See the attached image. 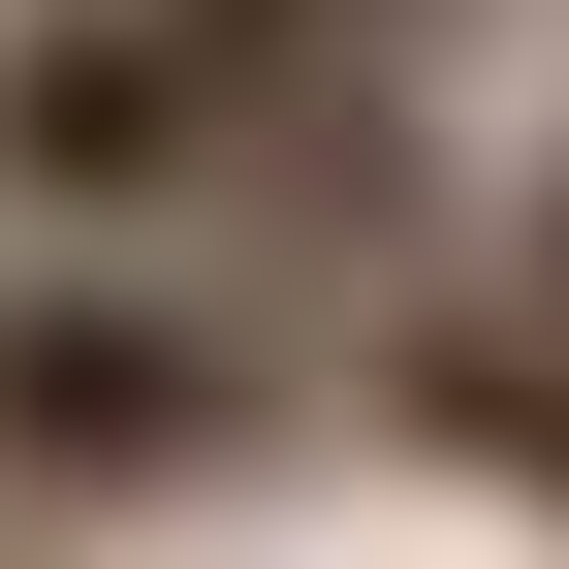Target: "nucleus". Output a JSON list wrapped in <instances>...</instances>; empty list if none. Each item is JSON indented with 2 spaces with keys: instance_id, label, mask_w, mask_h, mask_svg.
<instances>
[{
  "instance_id": "nucleus-1",
  "label": "nucleus",
  "mask_w": 569,
  "mask_h": 569,
  "mask_svg": "<svg viewBox=\"0 0 569 569\" xmlns=\"http://www.w3.org/2000/svg\"><path fill=\"white\" fill-rule=\"evenodd\" d=\"M253 96H284V63L190 32V0H0V222H63V253L190 222V190L253 159Z\"/></svg>"
},
{
  "instance_id": "nucleus-2",
  "label": "nucleus",
  "mask_w": 569,
  "mask_h": 569,
  "mask_svg": "<svg viewBox=\"0 0 569 569\" xmlns=\"http://www.w3.org/2000/svg\"><path fill=\"white\" fill-rule=\"evenodd\" d=\"M253 443V348L190 317V284H0V475H63V507H127V475H222Z\"/></svg>"
},
{
  "instance_id": "nucleus-3",
  "label": "nucleus",
  "mask_w": 569,
  "mask_h": 569,
  "mask_svg": "<svg viewBox=\"0 0 569 569\" xmlns=\"http://www.w3.org/2000/svg\"><path fill=\"white\" fill-rule=\"evenodd\" d=\"M538 317H569V190H538Z\"/></svg>"
}]
</instances>
